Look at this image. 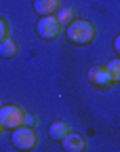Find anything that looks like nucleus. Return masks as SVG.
<instances>
[{"label":"nucleus","instance_id":"nucleus-1","mask_svg":"<svg viewBox=\"0 0 120 152\" xmlns=\"http://www.w3.org/2000/svg\"><path fill=\"white\" fill-rule=\"evenodd\" d=\"M65 38H68V42L76 45V47H87L95 40V36H97V28L87 21V19H74L72 23H68L65 28Z\"/></svg>","mask_w":120,"mask_h":152},{"label":"nucleus","instance_id":"nucleus-2","mask_svg":"<svg viewBox=\"0 0 120 152\" xmlns=\"http://www.w3.org/2000/svg\"><path fill=\"white\" fill-rule=\"evenodd\" d=\"M11 144L15 150H21V152L34 150L38 146V131L34 127H28V125H19L11 133Z\"/></svg>","mask_w":120,"mask_h":152},{"label":"nucleus","instance_id":"nucleus-3","mask_svg":"<svg viewBox=\"0 0 120 152\" xmlns=\"http://www.w3.org/2000/svg\"><path fill=\"white\" fill-rule=\"evenodd\" d=\"M61 32H63V26L57 21L55 15H40V19L36 21V34L42 40H55Z\"/></svg>","mask_w":120,"mask_h":152},{"label":"nucleus","instance_id":"nucleus-4","mask_svg":"<svg viewBox=\"0 0 120 152\" xmlns=\"http://www.w3.org/2000/svg\"><path fill=\"white\" fill-rule=\"evenodd\" d=\"M23 116H25V110L21 106H15V104H4L0 106V125L2 129H17L19 125H23Z\"/></svg>","mask_w":120,"mask_h":152},{"label":"nucleus","instance_id":"nucleus-5","mask_svg":"<svg viewBox=\"0 0 120 152\" xmlns=\"http://www.w3.org/2000/svg\"><path fill=\"white\" fill-rule=\"evenodd\" d=\"M87 78H89V83H91L95 89H99V91H105V89L114 87V80H112L110 72L105 70V66H99V64L89 68V74H87Z\"/></svg>","mask_w":120,"mask_h":152},{"label":"nucleus","instance_id":"nucleus-6","mask_svg":"<svg viewBox=\"0 0 120 152\" xmlns=\"http://www.w3.org/2000/svg\"><path fill=\"white\" fill-rule=\"evenodd\" d=\"M61 148L65 152H82V150H87V140L80 135V133L70 131L68 135L61 140Z\"/></svg>","mask_w":120,"mask_h":152},{"label":"nucleus","instance_id":"nucleus-7","mask_svg":"<svg viewBox=\"0 0 120 152\" xmlns=\"http://www.w3.org/2000/svg\"><path fill=\"white\" fill-rule=\"evenodd\" d=\"M61 7V0H34L36 15H55Z\"/></svg>","mask_w":120,"mask_h":152},{"label":"nucleus","instance_id":"nucleus-8","mask_svg":"<svg viewBox=\"0 0 120 152\" xmlns=\"http://www.w3.org/2000/svg\"><path fill=\"white\" fill-rule=\"evenodd\" d=\"M70 125L65 123V121H55V123H51V127H49V135H51V140H57V142H61L68 133H70Z\"/></svg>","mask_w":120,"mask_h":152},{"label":"nucleus","instance_id":"nucleus-9","mask_svg":"<svg viewBox=\"0 0 120 152\" xmlns=\"http://www.w3.org/2000/svg\"><path fill=\"white\" fill-rule=\"evenodd\" d=\"M17 53H19V45L13 40L11 36L0 42V57H4V59H13Z\"/></svg>","mask_w":120,"mask_h":152},{"label":"nucleus","instance_id":"nucleus-10","mask_svg":"<svg viewBox=\"0 0 120 152\" xmlns=\"http://www.w3.org/2000/svg\"><path fill=\"white\" fill-rule=\"evenodd\" d=\"M55 17H57V21H59V23H61V26L65 28L68 23H72L74 19H76V11H74L72 7H63V9L59 7V11L55 13Z\"/></svg>","mask_w":120,"mask_h":152},{"label":"nucleus","instance_id":"nucleus-11","mask_svg":"<svg viewBox=\"0 0 120 152\" xmlns=\"http://www.w3.org/2000/svg\"><path fill=\"white\" fill-rule=\"evenodd\" d=\"M105 70L110 72L114 85H116V83H120V57H114V59H110V61L105 64Z\"/></svg>","mask_w":120,"mask_h":152},{"label":"nucleus","instance_id":"nucleus-12","mask_svg":"<svg viewBox=\"0 0 120 152\" xmlns=\"http://www.w3.org/2000/svg\"><path fill=\"white\" fill-rule=\"evenodd\" d=\"M9 36H11V23L0 15V42H2L4 38H9Z\"/></svg>","mask_w":120,"mask_h":152},{"label":"nucleus","instance_id":"nucleus-13","mask_svg":"<svg viewBox=\"0 0 120 152\" xmlns=\"http://www.w3.org/2000/svg\"><path fill=\"white\" fill-rule=\"evenodd\" d=\"M38 116H34V114H30V112H25V116H23V125H28V127H38Z\"/></svg>","mask_w":120,"mask_h":152},{"label":"nucleus","instance_id":"nucleus-14","mask_svg":"<svg viewBox=\"0 0 120 152\" xmlns=\"http://www.w3.org/2000/svg\"><path fill=\"white\" fill-rule=\"evenodd\" d=\"M112 47H114L116 55L120 57V34H116V36H114V42H112Z\"/></svg>","mask_w":120,"mask_h":152},{"label":"nucleus","instance_id":"nucleus-15","mask_svg":"<svg viewBox=\"0 0 120 152\" xmlns=\"http://www.w3.org/2000/svg\"><path fill=\"white\" fill-rule=\"evenodd\" d=\"M2 131H4V129H2V125H0V135H2Z\"/></svg>","mask_w":120,"mask_h":152}]
</instances>
